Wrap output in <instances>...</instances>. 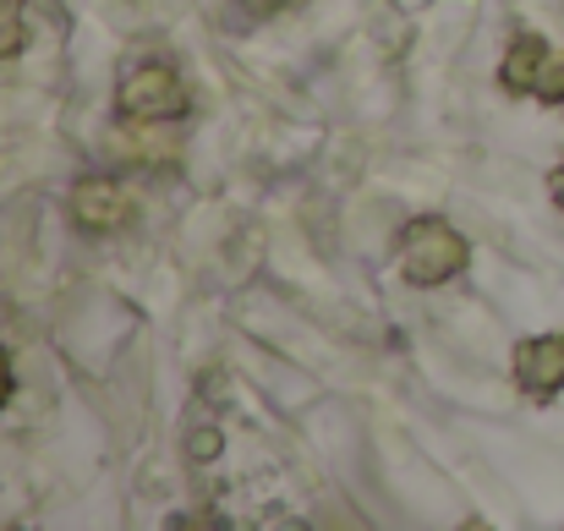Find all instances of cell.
<instances>
[{
	"label": "cell",
	"instance_id": "obj_1",
	"mask_svg": "<svg viewBox=\"0 0 564 531\" xmlns=\"http://www.w3.org/2000/svg\"><path fill=\"white\" fill-rule=\"evenodd\" d=\"M466 258H471V247H466V236L449 225V219H438V214H422V219H411L405 230H400V274L411 280V285H444L449 274H460L466 269Z\"/></svg>",
	"mask_w": 564,
	"mask_h": 531
},
{
	"label": "cell",
	"instance_id": "obj_2",
	"mask_svg": "<svg viewBox=\"0 0 564 531\" xmlns=\"http://www.w3.org/2000/svg\"><path fill=\"white\" fill-rule=\"evenodd\" d=\"M116 110L127 121H143V127L182 121L187 116V83L165 61H132L121 72V83H116Z\"/></svg>",
	"mask_w": 564,
	"mask_h": 531
},
{
	"label": "cell",
	"instance_id": "obj_3",
	"mask_svg": "<svg viewBox=\"0 0 564 531\" xmlns=\"http://www.w3.org/2000/svg\"><path fill=\"white\" fill-rule=\"evenodd\" d=\"M499 77H505L510 94H532V99H543V105H564V55L549 39H538V33L510 39Z\"/></svg>",
	"mask_w": 564,
	"mask_h": 531
},
{
	"label": "cell",
	"instance_id": "obj_4",
	"mask_svg": "<svg viewBox=\"0 0 564 531\" xmlns=\"http://www.w3.org/2000/svg\"><path fill=\"white\" fill-rule=\"evenodd\" d=\"M72 219H77V230H88V236H116V230H127L132 225V197H127V186L110 176H83L72 186Z\"/></svg>",
	"mask_w": 564,
	"mask_h": 531
},
{
	"label": "cell",
	"instance_id": "obj_5",
	"mask_svg": "<svg viewBox=\"0 0 564 531\" xmlns=\"http://www.w3.org/2000/svg\"><path fill=\"white\" fill-rule=\"evenodd\" d=\"M516 383L532 400H554L564 389V335H538L516 346Z\"/></svg>",
	"mask_w": 564,
	"mask_h": 531
},
{
	"label": "cell",
	"instance_id": "obj_6",
	"mask_svg": "<svg viewBox=\"0 0 564 531\" xmlns=\"http://www.w3.org/2000/svg\"><path fill=\"white\" fill-rule=\"evenodd\" d=\"M22 0H0V61H11L22 50Z\"/></svg>",
	"mask_w": 564,
	"mask_h": 531
},
{
	"label": "cell",
	"instance_id": "obj_7",
	"mask_svg": "<svg viewBox=\"0 0 564 531\" xmlns=\"http://www.w3.org/2000/svg\"><path fill=\"white\" fill-rule=\"evenodd\" d=\"M6 400H11V361L0 351V411H6Z\"/></svg>",
	"mask_w": 564,
	"mask_h": 531
},
{
	"label": "cell",
	"instance_id": "obj_8",
	"mask_svg": "<svg viewBox=\"0 0 564 531\" xmlns=\"http://www.w3.org/2000/svg\"><path fill=\"white\" fill-rule=\"evenodd\" d=\"M549 186H554V203H560V214H564V165L549 176Z\"/></svg>",
	"mask_w": 564,
	"mask_h": 531
},
{
	"label": "cell",
	"instance_id": "obj_9",
	"mask_svg": "<svg viewBox=\"0 0 564 531\" xmlns=\"http://www.w3.org/2000/svg\"><path fill=\"white\" fill-rule=\"evenodd\" d=\"M252 11H274V6H285V0H247Z\"/></svg>",
	"mask_w": 564,
	"mask_h": 531
}]
</instances>
